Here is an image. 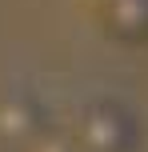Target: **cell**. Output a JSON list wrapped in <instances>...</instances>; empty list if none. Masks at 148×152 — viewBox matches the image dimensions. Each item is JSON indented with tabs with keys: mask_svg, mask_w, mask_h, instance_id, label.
<instances>
[{
	"mask_svg": "<svg viewBox=\"0 0 148 152\" xmlns=\"http://www.w3.org/2000/svg\"><path fill=\"white\" fill-rule=\"evenodd\" d=\"M40 136V108L24 96H8L0 100V144H32Z\"/></svg>",
	"mask_w": 148,
	"mask_h": 152,
	"instance_id": "obj_2",
	"label": "cell"
},
{
	"mask_svg": "<svg viewBox=\"0 0 148 152\" xmlns=\"http://www.w3.org/2000/svg\"><path fill=\"white\" fill-rule=\"evenodd\" d=\"M108 24L120 36H148V0H108Z\"/></svg>",
	"mask_w": 148,
	"mask_h": 152,
	"instance_id": "obj_3",
	"label": "cell"
},
{
	"mask_svg": "<svg viewBox=\"0 0 148 152\" xmlns=\"http://www.w3.org/2000/svg\"><path fill=\"white\" fill-rule=\"evenodd\" d=\"M128 136H132L128 116L112 104H92L80 116V128H76V140L84 152H124Z\"/></svg>",
	"mask_w": 148,
	"mask_h": 152,
	"instance_id": "obj_1",
	"label": "cell"
}]
</instances>
